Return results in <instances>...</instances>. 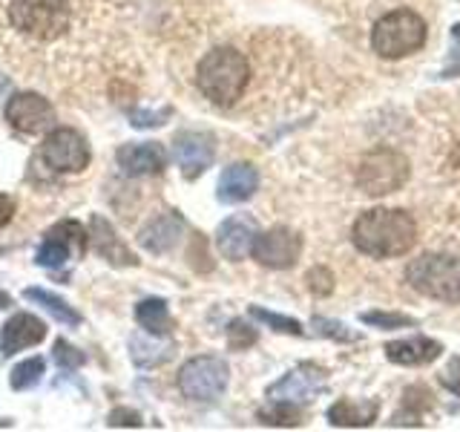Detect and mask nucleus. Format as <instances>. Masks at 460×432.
<instances>
[{"mask_svg":"<svg viewBox=\"0 0 460 432\" xmlns=\"http://www.w3.org/2000/svg\"><path fill=\"white\" fill-rule=\"evenodd\" d=\"M23 297L29 302H38V306H43V309H47L55 317V320H61L66 326H81V314L72 309L64 297H58L52 292H43V288H26Z\"/></svg>","mask_w":460,"mask_h":432,"instance_id":"obj_24","label":"nucleus"},{"mask_svg":"<svg viewBox=\"0 0 460 432\" xmlns=\"http://www.w3.org/2000/svg\"><path fill=\"white\" fill-rule=\"evenodd\" d=\"M440 383L460 398V357H452L449 364H446V369L440 372Z\"/></svg>","mask_w":460,"mask_h":432,"instance_id":"obj_36","label":"nucleus"},{"mask_svg":"<svg viewBox=\"0 0 460 432\" xmlns=\"http://www.w3.org/2000/svg\"><path fill=\"white\" fill-rule=\"evenodd\" d=\"M328 392V372L316 364H299L291 372H285L277 383L268 386L265 398L270 400H291V403H308Z\"/></svg>","mask_w":460,"mask_h":432,"instance_id":"obj_11","label":"nucleus"},{"mask_svg":"<svg viewBox=\"0 0 460 432\" xmlns=\"http://www.w3.org/2000/svg\"><path fill=\"white\" fill-rule=\"evenodd\" d=\"M115 162L124 176H158L167 167V150L158 141H129L119 148Z\"/></svg>","mask_w":460,"mask_h":432,"instance_id":"obj_14","label":"nucleus"},{"mask_svg":"<svg viewBox=\"0 0 460 432\" xmlns=\"http://www.w3.org/2000/svg\"><path fill=\"white\" fill-rule=\"evenodd\" d=\"M259 424L265 427H299L302 424V410L299 403L291 400H270L265 410L256 412Z\"/></svg>","mask_w":460,"mask_h":432,"instance_id":"obj_25","label":"nucleus"},{"mask_svg":"<svg viewBox=\"0 0 460 432\" xmlns=\"http://www.w3.org/2000/svg\"><path fill=\"white\" fill-rule=\"evenodd\" d=\"M251 81L248 58L234 47L210 50L196 67V84L201 95L216 107H234Z\"/></svg>","mask_w":460,"mask_h":432,"instance_id":"obj_2","label":"nucleus"},{"mask_svg":"<svg viewBox=\"0 0 460 432\" xmlns=\"http://www.w3.org/2000/svg\"><path fill=\"white\" fill-rule=\"evenodd\" d=\"M43 372H47V364H43V357H29L23 364H18L9 374V383L14 392H26V389H35L43 378Z\"/></svg>","mask_w":460,"mask_h":432,"instance_id":"obj_27","label":"nucleus"},{"mask_svg":"<svg viewBox=\"0 0 460 432\" xmlns=\"http://www.w3.org/2000/svg\"><path fill=\"white\" fill-rule=\"evenodd\" d=\"M426 35L429 29L420 14L411 9H394L374 23L371 47L385 61H397V58H406L417 50H423Z\"/></svg>","mask_w":460,"mask_h":432,"instance_id":"obj_3","label":"nucleus"},{"mask_svg":"<svg viewBox=\"0 0 460 432\" xmlns=\"http://www.w3.org/2000/svg\"><path fill=\"white\" fill-rule=\"evenodd\" d=\"M311 326H314V331H316L320 338L337 340V343H357V340H359L357 331H349V326H345V323L328 320V317H314Z\"/></svg>","mask_w":460,"mask_h":432,"instance_id":"obj_29","label":"nucleus"},{"mask_svg":"<svg viewBox=\"0 0 460 432\" xmlns=\"http://www.w3.org/2000/svg\"><path fill=\"white\" fill-rule=\"evenodd\" d=\"M167 115H170V110H162V112H129V124H133V127H158V124H164Z\"/></svg>","mask_w":460,"mask_h":432,"instance_id":"obj_37","label":"nucleus"},{"mask_svg":"<svg viewBox=\"0 0 460 432\" xmlns=\"http://www.w3.org/2000/svg\"><path fill=\"white\" fill-rule=\"evenodd\" d=\"M172 156H176V165L181 167V176L193 182L213 165L216 139L205 130H181L172 139Z\"/></svg>","mask_w":460,"mask_h":432,"instance_id":"obj_13","label":"nucleus"},{"mask_svg":"<svg viewBox=\"0 0 460 432\" xmlns=\"http://www.w3.org/2000/svg\"><path fill=\"white\" fill-rule=\"evenodd\" d=\"M9 23L32 40H58L72 23L69 0H12Z\"/></svg>","mask_w":460,"mask_h":432,"instance_id":"obj_5","label":"nucleus"},{"mask_svg":"<svg viewBox=\"0 0 460 432\" xmlns=\"http://www.w3.org/2000/svg\"><path fill=\"white\" fill-rule=\"evenodd\" d=\"M6 122L18 130V133H47L55 124V110L40 93H14L4 107Z\"/></svg>","mask_w":460,"mask_h":432,"instance_id":"obj_12","label":"nucleus"},{"mask_svg":"<svg viewBox=\"0 0 460 432\" xmlns=\"http://www.w3.org/2000/svg\"><path fill=\"white\" fill-rule=\"evenodd\" d=\"M181 234H184V220L176 211H170V213L155 216L153 222L144 225L141 234H138V242L150 254H167L179 245Z\"/></svg>","mask_w":460,"mask_h":432,"instance_id":"obj_19","label":"nucleus"},{"mask_svg":"<svg viewBox=\"0 0 460 432\" xmlns=\"http://www.w3.org/2000/svg\"><path fill=\"white\" fill-rule=\"evenodd\" d=\"M107 424L115 429V427H133V429H138L144 421H141V415L136 412V410H129V407H119V410H112L110 415H107Z\"/></svg>","mask_w":460,"mask_h":432,"instance_id":"obj_34","label":"nucleus"},{"mask_svg":"<svg viewBox=\"0 0 460 432\" xmlns=\"http://www.w3.org/2000/svg\"><path fill=\"white\" fill-rule=\"evenodd\" d=\"M259 340V335H256V328L251 326V323H244V320H230V326H227V346L234 352H244V349H251V346Z\"/></svg>","mask_w":460,"mask_h":432,"instance_id":"obj_31","label":"nucleus"},{"mask_svg":"<svg viewBox=\"0 0 460 432\" xmlns=\"http://www.w3.org/2000/svg\"><path fill=\"white\" fill-rule=\"evenodd\" d=\"M308 288H311L314 294H320V297H325V294L334 292V277H331V271L323 268V266L311 268V271H308Z\"/></svg>","mask_w":460,"mask_h":432,"instance_id":"obj_33","label":"nucleus"},{"mask_svg":"<svg viewBox=\"0 0 460 432\" xmlns=\"http://www.w3.org/2000/svg\"><path fill=\"white\" fill-rule=\"evenodd\" d=\"M359 320H363L366 326H374V328H406V326H417L414 317L397 314V311H366V314H359Z\"/></svg>","mask_w":460,"mask_h":432,"instance_id":"obj_30","label":"nucleus"},{"mask_svg":"<svg viewBox=\"0 0 460 432\" xmlns=\"http://www.w3.org/2000/svg\"><path fill=\"white\" fill-rule=\"evenodd\" d=\"M256 234H259V228L251 216H242V213L230 216V220H225L219 230H216V248H219V254L230 259V263H239V259L251 254Z\"/></svg>","mask_w":460,"mask_h":432,"instance_id":"obj_17","label":"nucleus"},{"mask_svg":"<svg viewBox=\"0 0 460 432\" xmlns=\"http://www.w3.org/2000/svg\"><path fill=\"white\" fill-rule=\"evenodd\" d=\"M409 182V158L397 150H371L357 165V184L368 196H385Z\"/></svg>","mask_w":460,"mask_h":432,"instance_id":"obj_6","label":"nucleus"},{"mask_svg":"<svg viewBox=\"0 0 460 432\" xmlns=\"http://www.w3.org/2000/svg\"><path fill=\"white\" fill-rule=\"evenodd\" d=\"M251 254L256 263L265 268H273V271L294 268L302 254V237L291 228L277 225L270 230H262V234H256Z\"/></svg>","mask_w":460,"mask_h":432,"instance_id":"obj_10","label":"nucleus"},{"mask_svg":"<svg viewBox=\"0 0 460 432\" xmlns=\"http://www.w3.org/2000/svg\"><path fill=\"white\" fill-rule=\"evenodd\" d=\"M452 167H455V170L460 173V144H457V150L452 153Z\"/></svg>","mask_w":460,"mask_h":432,"instance_id":"obj_40","label":"nucleus"},{"mask_svg":"<svg viewBox=\"0 0 460 432\" xmlns=\"http://www.w3.org/2000/svg\"><path fill=\"white\" fill-rule=\"evenodd\" d=\"M90 248L115 268H136L138 266V256L121 242V237L115 234V228L110 225L107 216L95 213L90 220Z\"/></svg>","mask_w":460,"mask_h":432,"instance_id":"obj_15","label":"nucleus"},{"mask_svg":"<svg viewBox=\"0 0 460 432\" xmlns=\"http://www.w3.org/2000/svg\"><path fill=\"white\" fill-rule=\"evenodd\" d=\"M446 78L460 76V23L452 26V47H449V67L443 69Z\"/></svg>","mask_w":460,"mask_h":432,"instance_id":"obj_35","label":"nucleus"},{"mask_svg":"<svg viewBox=\"0 0 460 432\" xmlns=\"http://www.w3.org/2000/svg\"><path fill=\"white\" fill-rule=\"evenodd\" d=\"M406 283L417 294L440 302H460V256L423 254L406 266Z\"/></svg>","mask_w":460,"mask_h":432,"instance_id":"obj_4","label":"nucleus"},{"mask_svg":"<svg viewBox=\"0 0 460 432\" xmlns=\"http://www.w3.org/2000/svg\"><path fill=\"white\" fill-rule=\"evenodd\" d=\"M12 216H14V199L0 194V228H6L12 222Z\"/></svg>","mask_w":460,"mask_h":432,"instance_id":"obj_38","label":"nucleus"},{"mask_svg":"<svg viewBox=\"0 0 460 432\" xmlns=\"http://www.w3.org/2000/svg\"><path fill=\"white\" fill-rule=\"evenodd\" d=\"M86 245H90V234L84 230V225L75 220H64L43 234V242L35 251V263L40 268H61L72 256V251H75L78 256H84Z\"/></svg>","mask_w":460,"mask_h":432,"instance_id":"obj_9","label":"nucleus"},{"mask_svg":"<svg viewBox=\"0 0 460 432\" xmlns=\"http://www.w3.org/2000/svg\"><path fill=\"white\" fill-rule=\"evenodd\" d=\"M176 355V346L172 343H162V340H153V335H133L129 338V357L138 369H155V366H164L167 360H172Z\"/></svg>","mask_w":460,"mask_h":432,"instance_id":"obj_22","label":"nucleus"},{"mask_svg":"<svg viewBox=\"0 0 460 432\" xmlns=\"http://www.w3.org/2000/svg\"><path fill=\"white\" fill-rule=\"evenodd\" d=\"M256 191H259V170L248 162H236L222 170L216 196H219L222 205H242Z\"/></svg>","mask_w":460,"mask_h":432,"instance_id":"obj_18","label":"nucleus"},{"mask_svg":"<svg viewBox=\"0 0 460 432\" xmlns=\"http://www.w3.org/2000/svg\"><path fill=\"white\" fill-rule=\"evenodd\" d=\"M38 156L43 158V165L58 170V173H81L90 167V144L86 139L72 127H58L43 139Z\"/></svg>","mask_w":460,"mask_h":432,"instance_id":"obj_8","label":"nucleus"},{"mask_svg":"<svg viewBox=\"0 0 460 432\" xmlns=\"http://www.w3.org/2000/svg\"><path fill=\"white\" fill-rule=\"evenodd\" d=\"M52 360L61 369H78V366H84L86 364V355L81 352V349H75L69 340H64V338H58L55 340V346H52Z\"/></svg>","mask_w":460,"mask_h":432,"instance_id":"obj_32","label":"nucleus"},{"mask_svg":"<svg viewBox=\"0 0 460 432\" xmlns=\"http://www.w3.org/2000/svg\"><path fill=\"white\" fill-rule=\"evenodd\" d=\"M230 381V366L222 357L216 355H199L190 357L179 372V389L184 398L199 400V403H210L216 398H222Z\"/></svg>","mask_w":460,"mask_h":432,"instance_id":"obj_7","label":"nucleus"},{"mask_svg":"<svg viewBox=\"0 0 460 432\" xmlns=\"http://www.w3.org/2000/svg\"><path fill=\"white\" fill-rule=\"evenodd\" d=\"M380 415V403L377 400H351L342 398L337 403L328 407V424L331 427H349V429H359V427H371Z\"/></svg>","mask_w":460,"mask_h":432,"instance_id":"obj_21","label":"nucleus"},{"mask_svg":"<svg viewBox=\"0 0 460 432\" xmlns=\"http://www.w3.org/2000/svg\"><path fill=\"white\" fill-rule=\"evenodd\" d=\"M43 338H47V323L35 314L21 311L4 323V331H0V355L12 357L29 349V346H38Z\"/></svg>","mask_w":460,"mask_h":432,"instance_id":"obj_16","label":"nucleus"},{"mask_svg":"<svg viewBox=\"0 0 460 432\" xmlns=\"http://www.w3.org/2000/svg\"><path fill=\"white\" fill-rule=\"evenodd\" d=\"M12 306V297L6 292H0V309H9Z\"/></svg>","mask_w":460,"mask_h":432,"instance_id":"obj_39","label":"nucleus"},{"mask_svg":"<svg viewBox=\"0 0 460 432\" xmlns=\"http://www.w3.org/2000/svg\"><path fill=\"white\" fill-rule=\"evenodd\" d=\"M431 407V392L426 386H409L406 392H402V410H409L406 412V421H400L402 424H409V427H423V412ZM402 415V412H397Z\"/></svg>","mask_w":460,"mask_h":432,"instance_id":"obj_26","label":"nucleus"},{"mask_svg":"<svg viewBox=\"0 0 460 432\" xmlns=\"http://www.w3.org/2000/svg\"><path fill=\"white\" fill-rule=\"evenodd\" d=\"M136 320L144 331H150L153 338H167L172 331V317L167 309V300L162 297H144L136 306Z\"/></svg>","mask_w":460,"mask_h":432,"instance_id":"obj_23","label":"nucleus"},{"mask_svg":"<svg viewBox=\"0 0 460 432\" xmlns=\"http://www.w3.org/2000/svg\"><path fill=\"white\" fill-rule=\"evenodd\" d=\"M440 352H443V346L426 335L385 343V357L397 366H426L431 360H438Z\"/></svg>","mask_w":460,"mask_h":432,"instance_id":"obj_20","label":"nucleus"},{"mask_svg":"<svg viewBox=\"0 0 460 432\" xmlns=\"http://www.w3.org/2000/svg\"><path fill=\"white\" fill-rule=\"evenodd\" d=\"M251 317L259 323H265L268 328L279 331V335H294V338L305 335V328H302L299 320H294V317H285V314H277V311H268L262 306H251Z\"/></svg>","mask_w":460,"mask_h":432,"instance_id":"obj_28","label":"nucleus"},{"mask_svg":"<svg viewBox=\"0 0 460 432\" xmlns=\"http://www.w3.org/2000/svg\"><path fill=\"white\" fill-rule=\"evenodd\" d=\"M351 242L359 254L374 259L406 256L417 242V222L402 208H371L357 216Z\"/></svg>","mask_w":460,"mask_h":432,"instance_id":"obj_1","label":"nucleus"}]
</instances>
